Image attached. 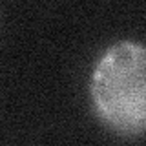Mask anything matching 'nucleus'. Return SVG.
I'll use <instances>...</instances> for the list:
<instances>
[{"instance_id":"nucleus-1","label":"nucleus","mask_w":146,"mask_h":146,"mask_svg":"<svg viewBox=\"0 0 146 146\" xmlns=\"http://www.w3.org/2000/svg\"><path fill=\"white\" fill-rule=\"evenodd\" d=\"M95 113L122 135L146 133V46L121 40L97 60L90 80Z\"/></svg>"}]
</instances>
